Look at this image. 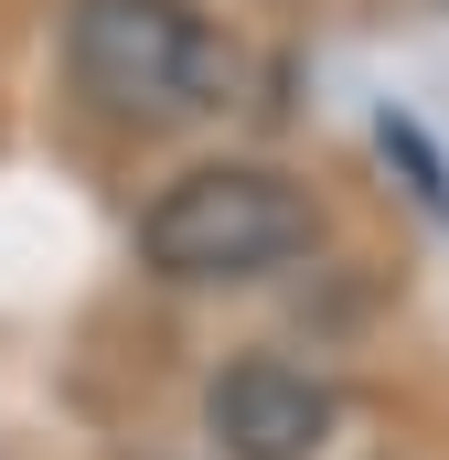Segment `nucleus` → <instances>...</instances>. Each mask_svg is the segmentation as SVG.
Instances as JSON below:
<instances>
[{
  "label": "nucleus",
  "instance_id": "nucleus-1",
  "mask_svg": "<svg viewBox=\"0 0 449 460\" xmlns=\"http://www.w3.org/2000/svg\"><path fill=\"white\" fill-rule=\"evenodd\" d=\"M65 75L118 128H193V118L235 108L246 54L193 0H75L65 11Z\"/></svg>",
  "mask_w": 449,
  "mask_h": 460
},
{
  "label": "nucleus",
  "instance_id": "nucleus-2",
  "mask_svg": "<svg viewBox=\"0 0 449 460\" xmlns=\"http://www.w3.org/2000/svg\"><path fill=\"white\" fill-rule=\"evenodd\" d=\"M321 246V204L268 172V161H204L182 182H161V204L139 215V257L182 289H246L278 279Z\"/></svg>",
  "mask_w": 449,
  "mask_h": 460
},
{
  "label": "nucleus",
  "instance_id": "nucleus-3",
  "mask_svg": "<svg viewBox=\"0 0 449 460\" xmlns=\"http://www.w3.org/2000/svg\"><path fill=\"white\" fill-rule=\"evenodd\" d=\"M204 429H215L224 460H321L342 429V385L289 364V353H246L224 364L215 396H204Z\"/></svg>",
  "mask_w": 449,
  "mask_h": 460
}]
</instances>
